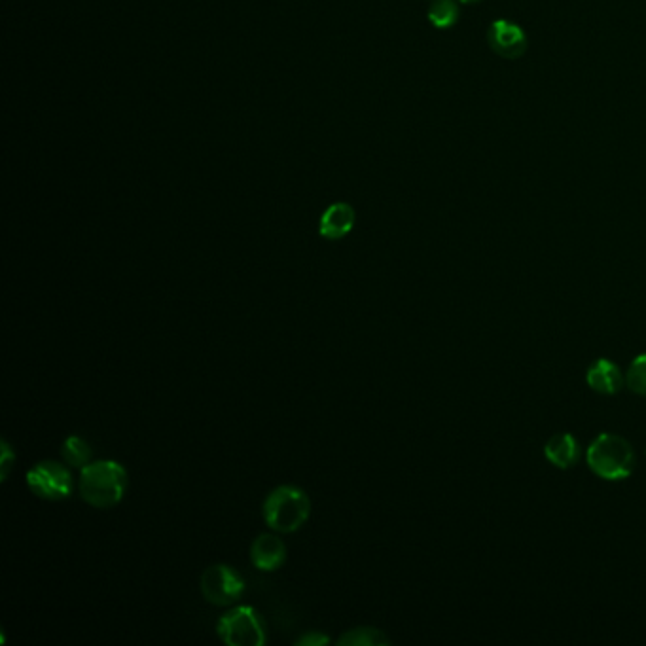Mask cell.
<instances>
[{"instance_id": "obj_1", "label": "cell", "mask_w": 646, "mask_h": 646, "mask_svg": "<svg viewBox=\"0 0 646 646\" xmlns=\"http://www.w3.org/2000/svg\"><path fill=\"white\" fill-rule=\"evenodd\" d=\"M586 463L595 476L607 482H624L633 474L635 449L620 434H599L586 451Z\"/></svg>"}, {"instance_id": "obj_2", "label": "cell", "mask_w": 646, "mask_h": 646, "mask_svg": "<svg viewBox=\"0 0 646 646\" xmlns=\"http://www.w3.org/2000/svg\"><path fill=\"white\" fill-rule=\"evenodd\" d=\"M127 470L116 461H95L80 472L78 491L95 508H112L126 497Z\"/></svg>"}, {"instance_id": "obj_3", "label": "cell", "mask_w": 646, "mask_h": 646, "mask_svg": "<svg viewBox=\"0 0 646 646\" xmlns=\"http://www.w3.org/2000/svg\"><path fill=\"white\" fill-rule=\"evenodd\" d=\"M311 501L296 485H279L266 497L262 516L275 533H294L309 520Z\"/></svg>"}, {"instance_id": "obj_4", "label": "cell", "mask_w": 646, "mask_h": 646, "mask_svg": "<svg viewBox=\"0 0 646 646\" xmlns=\"http://www.w3.org/2000/svg\"><path fill=\"white\" fill-rule=\"evenodd\" d=\"M216 633L230 646H264L268 641L262 616L247 605H237L222 614L216 624Z\"/></svg>"}, {"instance_id": "obj_5", "label": "cell", "mask_w": 646, "mask_h": 646, "mask_svg": "<svg viewBox=\"0 0 646 646\" xmlns=\"http://www.w3.org/2000/svg\"><path fill=\"white\" fill-rule=\"evenodd\" d=\"M203 597L216 607H230L237 603L245 593V580L235 571L234 567L216 563L203 571L201 580Z\"/></svg>"}, {"instance_id": "obj_6", "label": "cell", "mask_w": 646, "mask_h": 646, "mask_svg": "<svg viewBox=\"0 0 646 646\" xmlns=\"http://www.w3.org/2000/svg\"><path fill=\"white\" fill-rule=\"evenodd\" d=\"M27 485L44 501H63L72 493V474L57 461H40L27 472Z\"/></svg>"}, {"instance_id": "obj_7", "label": "cell", "mask_w": 646, "mask_h": 646, "mask_svg": "<svg viewBox=\"0 0 646 646\" xmlns=\"http://www.w3.org/2000/svg\"><path fill=\"white\" fill-rule=\"evenodd\" d=\"M487 44L491 52L514 61L527 52V35L520 25L506 19H497L487 29Z\"/></svg>"}, {"instance_id": "obj_8", "label": "cell", "mask_w": 646, "mask_h": 646, "mask_svg": "<svg viewBox=\"0 0 646 646\" xmlns=\"http://www.w3.org/2000/svg\"><path fill=\"white\" fill-rule=\"evenodd\" d=\"M252 565L264 573L277 571L287 561V546L277 535L262 533L251 546Z\"/></svg>"}, {"instance_id": "obj_9", "label": "cell", "mask_w": 646, "mask_h": 646, "mask_svg": "<svg viewBox=\"0 0 646 646\" xmlns=\"http://www.w3.org/2000/svg\"><path fill=\"white\" fill-rule=\"evenodd\" d=\"M586 383L599 395H618L626 383V376L612 360L597 359L586 372Z\"/></svg>"}, {"instance_id": "obj_10", "label": "cell", "mask_w": 646, "mask_h": 646, "mask_svg": "<svg viewBox=\"0 0 646 646\" xmlns=\"http://www.w3.org/2000/svg\"><path fill=\"white\" fill-rule=\"evenodd\" d=\"M355 220H357L355 209L349 203H334L321 216L319 232L324 239L338 241L345 235L351 234V230L355 228Z\"/></svg>"}, {"instance_id": "obj_11", "label": "cell", "mask_w": 646, "mask_h": 646, "mask_svg": "<svg viewBox=\"0 0 646 646\" xmlns=\"http://www.w3.org/2000/svg\"><path fill=\"white\" fill-rule=\"evenodd\" d=\"M544 455L550 465L567 470V468L575 467L576 463L580 461L582 448L571 432H561L546 442Z\"/></svg>"}, {"instance_id": "obj_12", "label": "cell", "mask_w": 646, "mask_h": 646, "mask_svg": "<svg viewBox=\"0 0 646 646\" xmlns=\"http://www.w3.org/2000/svg\"><path fill=\"white\" fill-rule=\"evenodd\" d=\"M336 643L340 646H389L391 639L381 629L360 626L345 631Z\"/></svg>"}, {"instance_id": "obj_13", "label": "cell", "mask_w": 646, "mask_h": 646, "mask_svg": "<svg viewBox=\"0 0 646 646\" xmlns=\"http://www.w3.org/2000/svg\"><path fill=\"white\" fill-rule=\"evenodd\" d=\"M461 16L459 0H432L429 6V21L436 29L453 27Z\"/></svg>"}, {"instance_id": "obj_14", "label": "cell", "mask_w": 646, "mask_h": 646, "mask_svg": "<svg viewBox=\"0 0 646 646\" xmlns=\"http://www.w3.org/2000/svg\"><path fill=\"white\" fill-rule=\"evenodd\" d=\"M61 455H63V461H65L67 465H71V467L76 468H84L86 465H90V444H88L84 438H80V436H69V438L63 442Z\"/></svg>"}, {"instance_id": "obj_15", "label": "cell", "mask_w": 646, "mask_h": 646, "mask_svg": "<svg viewBox=\"0 0 646 646\" xmlns=\"http://www.w3.org/2000/svg\"><path fill=\"white\" fill-rule=\"evenodd\" d=\"M626 385L635 395L646 398V353L639 355L629 364L626 372Z\"/></svg>"}, {"instance_id": "obj_16", "label": "cell", "mask_w": 646, "mask_h": 646, "mask_svg": "<svg viewBox=\"0 0 646 646\" xmlns=\"http://www.w3.org/2000/svg\"><path fill=\"white\" fill-rule=\"evenodd\" d=\"M0 453H2V459H0V478L2 482L8 478V472H10V467H12V461H16V453L10 448V444L6 440L0 442Z\"/></svg>"}, {"instance_id": "obj_17", "label": "cell", "mask_w": 646, "mask_h": 646, "mask_svg": "<svg viewBox=\"0 0 646 646\" xmlns=\"http://www.w3.org/2000/svg\"><path fill=\"white\" fill-rule=\"evenodd\" d=\"M330 643V637L324 635L321 631H307L306 635H302L296 646H324Z\"/></svg>"}, {"instance_id": "obj_18", "label": "cell", "mask_w": 646, "mask_h": 646, "mask_svg": "<svg viewBox=\"0 0 646 646\" xmlns=\"http://www.w3.org/2000/svg\"><path fill=\"white\" fill-rule=\"evenodd\" d=\"M461 4H478V2H482V0H459Z\"/></svg>"}]
</instances>
